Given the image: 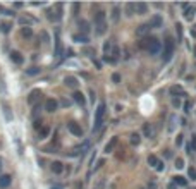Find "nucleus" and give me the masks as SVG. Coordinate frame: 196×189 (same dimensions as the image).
<instances>
[{"label": "nucleus", "instance_id": "nucleus-48", "mask_svg": "<svg viewBox=\"0 0 196 189\" xmlns=\"http://www.w3.org/2000/svg\"><path fill=\"white\" fill-rule=\"evenodd\" d=\"M191 36H193V38H196V29H191Z\"/></svg>", "mask_w": 196, "mask_h": 189}, {"label": "nucleus", "instance_id": "nucleus-29", "mask_svg": "<svg viewBox=\"0 0 196 189\" xmlns=\"http://www.w3.org/2000/svg\"><path fill=\"white\" fill-rule=\"evenodd\" d=\"M119 14H121L119 7H117V5H114V9H112V21H114V22L119 21Z\"/></svg>", "mask_w": 196, "mask_h": 189}, {"label": "nucleus", "instance_id": "nucleus-34", "mask_svg": "<svg viewBox=\"0 0 196 189\" xmlns=\"http://www.w3.org/2000/svg\"><path fill=\"white\" fill-rule=\"evenodd\" d=\"M175 29H177V38H179V41H182V24H181V22H177V24H175Z\"/></svg>", "mask_w": 196, "mask_h": 189}, {"label": "nucleus", "instance_id": "nucleus-21", "mask_svg": "<svg viewBox=\"0 0 196 189\" xmlns=\"http://www.w3.org/2000/svg\"><path fill=\"white\" fill-rule=\"evenodd\" d=\"M134 14H136V4H126V16L131 17Z\"/></svg>", "mask_w": 196, "mask_h": 189}, {"label": "nucleus", "instance_id": "nucleus-9", "mask_svg": "<svg viewBox=\"0 0 196 189\" xmlns=\"http://www.w3.org/2000/svg\"><path fill=\"white\" fill-rule=\"evenodd\" d=\"M57 107H59V101H57L55 98H48V100L45 101V110L50 112V114H52V112H55Z\"/></svg>", "mask_w": 196, "mask_h": 189}, {"label": "nucleus", "instance_id": "nucleus-30", "mask_svg": "<svg viewBox=\"0 0 196 189\" xmlns=\"http://www.w3.org/2000/svg\"><path fill=\"white\" fill-rule=\"evenodd\" d=\"M19 22L26 28V26H30L31 22H34V19H31V17H19Z\"/></svg>", "mask_w": 196, "mask_h": 189}, {"label": "nucleus", "instance_id": "nucleus-36", "mask_svg": "<svg viewBox=\"0 0 196 189\" xmlns=\"http://www.w3.org/2000/svg\"><path fill=\"white\" fill-rule=\"evenodd\" d=\"M191 108H193V101H191V100H186V103H184V112H191Z\"/></svg>", "mask_w": 196, "mask_h": 189}, {"label": "nucleus", "instance_id": "nucleus-12", "mask_svg": "<svg viewBox=\"0 0 196 189\" xmlns=\"http://www.w3.org/2000/svg\"><path fill=\"white\" fill-rule=\"evenodd\" d=\"M40 97H41V91H40V89H33V91L30 93V97H28V103H30V105H34Z\"/></svg>", "mask_w": 196, "mask_h": 189}, {"label": "nucleus", "instance_id": "nucleus-6", "mask_svg": "<svg viewBox=\"0 0 196 189\" xmlns=\"http://www.w3.org/2000/svg\"><path fill=\"white\" fill-rule=\"evenodd\" d=\"M182 9H184V19H186V21H193V17H194V12H196V7H194V5L184 4V5H182Z\"/></svg>", "mask_w": 196, "mask_h": 189}, {"label": "nucleus", "instance_id": "nucleus-37", "mask_svg": "<svg viewBox=\"0 0 196 189\" xmlns=\"http://www.w3.org/2000/svg\"><path fill=\"white\" fill-rule=\"evenodd\" d=\"M189 146H191L193 151H196V134H193V136H191V145H189Z\"/></svg>", "mask_w": 196, "mask_h": 189}, {"label": "nucleus", "instance_id": "nucleus-14", "mask_svg": "<svg viewBox=\"0 0 196 189\" xmlns=\"http://www.w3.org/2000/svg\"><path fill=\"white\" fill-rule=\"evenodd\" d=\"M11 182H12V177L11 175H0V189H7L9 186H11Z\"/></svg>", "mask_w": 196, "mask_h": 189}, {"label": "nucleus", "instance_id": "nucleus-20", "mask_svg": "<svg viewBox=\"0 0 196 189\" xmlns=\"http://www.w3.org/2000/svg\"><path fill=\"white\" fill-rule=\"evenodd\" d=\"M62 170H64L62 162H53L52 163V172L53 174H62Z\"/></svg>", "mask_w": 196, "mask_h": 189}, {"label": "nucleus", "instance_id": "nucleus-23", "mask_svg": "<svg viewBox=\"0 0 196 189\" xmlns=\"http://www.w3.org/2000/svg\"><path fill=\"white\" fill-rule=\"evenodd\" d=\"M146 11H148V5L146 4H136V14L143 16V14H146Z\"/></svg>", "mask_w": 196, "mask_h": 189}, {"label": "nucleus", "instance_id": "nucleus-18", "mask_svg": "<svg viewBox=\"0 0 196 189\" xmlns=\"http://www.w3.org/2000/svg\"><path fill=\"white\" fill-rule=\"evenodd\" d=\"M11 60H12V62H14V64H17V65H21V64L24 62V59H22V55H21V53H19V52H16V50H14V52H11Z\"/></svg>", "mask_w": 196, "mask_h": 189}, {"label": "nucleus", "instance_id": "nucleus-26", "mask_svg": "<svg viewBox=\"0 0 196 189\" xmlns=\"http://www.w3.org/2000/svg\"><path fill=\"white\" fill-rule=\"evenodd\" d=\"M141 143V136L138 133H134V134H131V145H134V146H138Z\"/></svg>", "mask_w": 196, "mask_h": 189}, {"label": "nucleus", "instance_id": "nucleus-17", "mask_svg": "<svg viewBox=\"0 0 196 189\" xmlns=\"http://www.w3.org/2000/svg\"><path fill=\"white\" fill-rule=\"evenodd\" d=\"M62 55V41H60V36H59V31L55 34V57H60Z\"/></svg>", "mask_w": 196, "mask_h": 189}, {"label": "nucleus", "instance_id": "nucleus-11", "mask_svg": "<svg viewBox=\"0 0 196 189\" xmlns=\"http://www.w3.org/2000/svg\"><path fill=\"white\" fill-rule=\"evenodd\" d=\"M148 24H150V28H162V24H163L162 16H160V14L153 16V17H152V21H150Z\"/></svg>", "mask_w": 196, "mask_h": 189}, {"label": "nucleus", "instance_id": "nucleus-32", "mask_svg": "<svg viewBox=\"0 0 196 189\" xmlns=\"http://www.w3.org/2000/svg\"><path fill=\"white\" fill-rule=\"evenodd\" d=\"M11 28H12V24H9V22H2V24H0V31H2V33H9Z\"/></svg>", "mask_w": 196, "mask_h": 189}, {"label": "nucleus", "instance_id": "nucleus-41", "mask_svg": "<svg viewBox=\"0 0 196 189\" xmlns=\"http://www.w3.org/2000/svg\"><path fill=\"white\" fill-rule=\"evenodd\" d=\"M182 137H184L182 134H179V136H177V139H175V145H177V146H181V145H182Z\"/></svg>", "mask_w": 196, "mask_h": 189}, {"label": "nucleus", "instance_id": "nucleus-45", "mask_svg": "<svg viewBox=\"0 0 196 189\" xmlns=\"http://www.w3.org/2000/svg\"><path fill=\"white\" fill-rule=\"evenodd\" d=\"M41 36H43L45 43H48V34H47V33H45V31H43V33H41Z\"/></svg>", "mask_w": 196, "mask_h": 189}, {"label": "nucleus", "instance_id": "nucleus-49", "mask_svg": "<svg viewBox=\"0 0 196 189\" xmlns=\"http://www.w3.org/2000/svg\"><path fill=\"white\" fill-rule=\"evenodd\" d=\"M194 57H196V47H194Z\"/></svg>", "mask_w": 196, "mask_h": 189}, {"label": "nucleus", "instance_id": "nucleus-40", "mask_svg": "<svg viewBox=\"0 0 196 189\" xmlns=\"http://www.w3.org/2000/svg\"><path fill=\"white\" fill-rule=\"evenodd\" d=\"M179 103H181V101H179V98L177 97H172V105H174V107H179Z\"/></svg>", "mask_w": 196, "mask_h": 189}, {"label": "nucleus", "instance_id": "nucleus-46", "mask_svg": "<svg viewBox=\"0 0 196 189\" xmlns=\"http://www.w3.org/2000/svg\"><path fill=\"white\" fill-rule=\"evenodd\" d=\"M79 7H81V5H79V4H74V5H72V9H74V12H78V11H79Z\"/></svg>", "mask_w": 196, "mask_h": 189}, {"label": "nucleus", "instance_id": "nucleus-8", "mask_svg": "<svg viewBox=\"0 0 196 189\" xmlns=\"http://www.w3.org/2000/svg\"><path fill=\"white\" fill-rule=\"evenodd\" d=\"M170 95H172V97H181V98H186V97H188V95H186V91L179 84L170 86Z\"/></svg>", "mask_w": 196, "mask_h": 189}, {"label": "nucleus", "instance_id": "nucleus-39", "mask_svg": "<svg viewBox=\"0 0 196 189\" xmlns=\"http://www.w3.org/2000/svg\"><path fill=\"white\" fill-rule=\"evenodd\" d=\"M0 12H4L5 16H14V12H12V11H7V9L2 7V5H0Z\"/></svg>", "mask_w": 196, "mask_h": 189}, {"label": "nucleus", "instance_id": "nucleus-3", "mask_svg": "<svg viewBox=\"0 0 196 189\" xmlns=\"http://www.w3.org/2000/svg\"><path fill=\"white\" fill-rule=\"evenodd\" d=\"M103 117H105V103H100L95 110V126H93V131H98L102 127Z\"/></svg>", "mask_w": 196, "mask_h": 189}, {"label": "nucleus", "instance_id": "nucleus-7", "mask_svg": "<svg viewBox=\"0 0 196 189\" xmlns=\"http://www.w3.org/2000/svg\"><path fill=\"white\" fill-rule=\"evenodd\" d=\"M67 129H69L71 134H74V136H78V137L83 136V127L79 126V124H76V122H69L67 124Z\"/></svg>", "mask_w": 196, "mask_h": 189}, {"label": "nucleus", "instance_id": "nucleus-13", "mask_svg": "<svg viewBox=\"0 0 196 189\" xmlns=\"http://www.w3.org/2000/svg\"><path fill=\"white\" fill-rule=\"evenodd\" d=\"M64 83H66L67 88H72V89H76V88H78V84H79L78 79H76L74 76H67V78L64 79Z\"/></svg>", "mask_w": 196, "mask_h": 189}, {"label": "nucleus", "instance_id": "nucleus-22", "mask_svg": "<svg viewBox=\"0 0 196 189\" xmlns=\"http://www.w3.org/2000/svg\"><path fill=\"white\" fill-rule=\"evenodd\" d=\"M79 29L83 31V34L89 33V24H88V21H84V19H81V21H79Z\"/></svg>", "mask_w": 196, "mask_h": 189}, {"label": "nucleus", "instance_id": "nucleus-31", "mask_svg": "<svg viewBox=\"0 0 196 189\" xmlns=\"http://www.w3.org/2000/svg\"><path fill=\"white\" fill-rule=\"evenodd\" d=\"M40 72H41L40 67H31V69H26V74L28 76H36V74H40Z\"/></svg>", "mask_w": 196, "mask_h": 189}, {"label": "nucleus", "instance_id": "nucleus-27", "mask_svg": "<svg viewBox=\"0 0 196 189\" xmlns=\"http://www.w3.org/2000/svg\"><path fill=\"white\" fill-rule=\"evenodd\" d=\"M21 34L24 38H31V36H33V29H31L30 26H26V28H22V29H21Z\"/></svg>", "mask_w": 196, "mask_h": 189}, {"label": "nucleus", "instance_id": "nucleus-19", "mask_svg": "<svg viewBox=\"0 0 196 189\" xmlns=\"http://www.w3.org/2000/svg\"><path fill=\"white\" fill-rule=\"evenodd\" d=\"M143 134H144V137H153L155 131H153L152 124H144V126H143Z\"/></svg>", "mask_w": 196, "mask_h": 189}, {"label": "nucleus", "instance_id": "nucleus-24", "mask_svg": "<svg viewBox=\"0 0 196 189\" xmlns=\"http://www.w3.org/2000/svg\"><path fill=\"white\" fill-rule=\"evenodd\" d=\"M48 133H50V127H48V126H43L40 131H38V137H40V139H45V137L48 136Z\"/></svg>", "mask_w": 196, "mask_h": 189}, {"label": "nucleus", "instance_id": "nucleus-44", "mask_svg": "<svg viewBox=\"0 0 196 189\" xmlns=\"http://www.w3.org/2000/svg\"><path fill=\"white\" fill-rule=\"evenodd\" d=\"M103 163H105V162H103V160H98V163H96V167H95V170H96V169H100V167H102V165H103Z\"/></svg>", "mask_w": 196, "mask_h": 189}, {"label": "nucleus", "instance_id": "nucleus-10", "mask_svg": "<svg viewBox=\"0 0 196 189\" xmlns=\"http://www.w3.org/2000/svg\"><path fill=\"white\" fill-rule=\"evenodd\" d=\"M72 98H74V101L78 105H81V107H84L86 105V98H84V95H83L81 91H78V89H76L74 93H72Z\"/></svg>", "mask_w": 196, "mask_h": 189}, {"label": "nucleus", "instance_id": "nucleus-50", "mask_svg": "<svg viewBox=\"0 0 196 189\" xmlns=\"http://www.w3.org/2000/svg\"><path fill=\"white\" fill-rule=\"evenodd\" d=\"M0 163H2V162H0ZM0 167H2V165H0Z\"/></svg>", "mask_w": 196, "mask_h": 189}, {"label": "nucleus", "instance_id": "nucleus-35", "mask_svg": "<svg viewBox=\"0 0 196 189\" xmlns=\"http://www.w3.org/2000/svg\"><path fill=\"white\" fill-rule=\"evenodd\" d=\"M59 17H60L59 14H55L53 11H48V19H50V21H57Z\"/></svg>", "mask_w": 196, "mask_h": 189}, {"label": "nucleus", "instance_id": "nucleus-28", "mask_svg": "<svg viewBox=\"0 0 196 189\" xmlns=\"http://www.w3.org/2000/svg\"><path fill=\"white\" fill-rule=\"evenodd\" d=\"M74 41H78V43H88V36L86 34H74Z\"/></svg>", "mask_w": 196, "mask_h": 189}, {"label": "nucleus", "instance_id": "nucleus-25", "mask_svg": "<svg viewBox=\"0 0 196 189\" xmlns=\"http://www.w3.org/2000/svg\"><path fill=\"white\" fill-rule=\"evenodd\" d=\"M174 184L175 186H188V181H186L182 175H175L174 177Z\"/></svg>", "mask_w": 196, "mask_h": 189}, {"label": "nucleus", "instance_id": "nucleus-4", "mask_svg": "<svg viewBox=\"0 0 196 189\" xmlns=\"http://www.w3.org/2000/svg\"><path fill=\"white\" fill-rule=\"evenodd\" d=\"M172 53H174V41H172V38H167L163 43V62H169L172 59Z\"/></svg>", "mask_w": 196, "mask_h": 189}, {"label": "nucleus", "instance_id": "nucleus-2", "mask_svg": "<svg viewBox=\"0 0 196 189\" xmlns=\"http://www.w3.org/2000/svg\"><path fill=\"white\" fill-rule=\"evenodd\" d=\"M95 28L98 34H103L107 31V19H105V12L98 11L95 14Z\"/></svg>", "mask_w": 196, "mask_h": 189}, {"label": "nucleus", "instance_id": "nucleus-5", "mask_svg": "<svg viewBox=\"0 0 196 189\" xmlns=\"http://www.w3.org/2000/svg\"><path fill=\"white\" fill-rule=\"evenodd\" d=\"M148 165H150V167H153L157 172H162L163 170V162H162V160H158L155 155H150L148 156Z\"/></svg>", "mask_w": 196, "mask_h": 189}, {"label": "nucleus", "instance_id": "nucleus-47", "mask_svg": "<svg viewBox=\"0 0 196 189\" xmlns=\"http://www.w3.org/2000/svg\"><path fill=\"white\" fill-rule=\"evenodd\" d=\"M167 189H175V184H174V182H172V184H170V182H169V186H167Z\"/></svg>", "mask_w": 196, "mask_h": 189}, {"label": "nucleus", "instance_id": "nucleus-1", "mask_svg": "<svg viewBox=\"0 0 196 189\" xmlns=\"http://www.w3.org/2000/svg\"><path fill=\"white\" fill-rule=\"evenodd\" d=\"M139 47L144 50H148L152 55H158V53L162 52V41H160L158 38H144L139 43Z\"/></svg>", "mask_w": 196, "mask_h": 189}, {"label": "nucleus", "instance_id": "nucleus-43", "mask_svg": "<svg viewBox=\"0 0 196 189\" xmlns=\"http://www.w3.org/2000/svg\"><path fill=\"white\" fill-rule=\"evenodd\" d=\"M38 110H40V105H34V110H33V117L38 115Z\"/></svg>", "mask_w": 196, "mask_h": 189}, {"label": "nucleus", "instance_id": "nucleus-33", "mask_svg": "<svg viewBox=\"0 0 196 189\" xmlns=\"http://www.w3.org/2000/svg\"><path fill=\"white\" fill-rule=\"evenodd\" d=\"M188 177L191 179V181H196V169L194 167H189L188 169Z\"/></svg>", "mask_w": 196, "mask_h": 189}, {"label": "nucleus", "instance_id": "nucleus-38", "mask_svg": "<svg viewBox=\"0 0 196 189\" xmlns=\"http://www.w3.org/2000/svg\"><path fill=\"white\" fill-rule=\"evenodd\" d=\"M175 167H177V169H182V167H184V160H182V158H177V160H175Z\"/></svg>", "mask_w": 196, "mask_h": 189}, {"label": "nucleus", "instance_id": "nucleus-42", "mask_svg": "<svg viewBox=\"0 0 196 189\" xmlns=\"http://www.w3.org/2000/svg\"><path fill=\"white\" fill-rule=\"evenodd\" d=\"M112 81H114V83H119V81H121V76H119V74H114V76H112Z\"/></svg>", "mask_w": 196, "mask_h": 189}, {"label": "nucleus", "instance_id": "nucleus-16", "mask_svg": "<svg viewBox=\"0 0 196 189\" xmlns=\"http://www.w3.org/2000/svg\"><path fill=\"white\" fill-rule=\"evenodd\" d=\"M150 29H152V28H150L148 22H146V24H141V26H138L136 34H138V36H144V34H148V33H150Z\"/></svg>", "mask_w": 196, "mask_h": 189}, {"label": "nucleus", "instance_id": "nucleus-15", "mask_svg": "<svg viewBox=\"0 0 196 189\" xmlns=\"http://www.w3.org/2000/svg\"><path fill=\"white\" fill-rule=\"evenodd\" d=\"M117 143H119L117 136H114V137H112V139L107 143V145H105V153H112V151H114V148L117 146Z\"/></svg>", "mask_w": 196, "mask_h": 189}]
</instances>
